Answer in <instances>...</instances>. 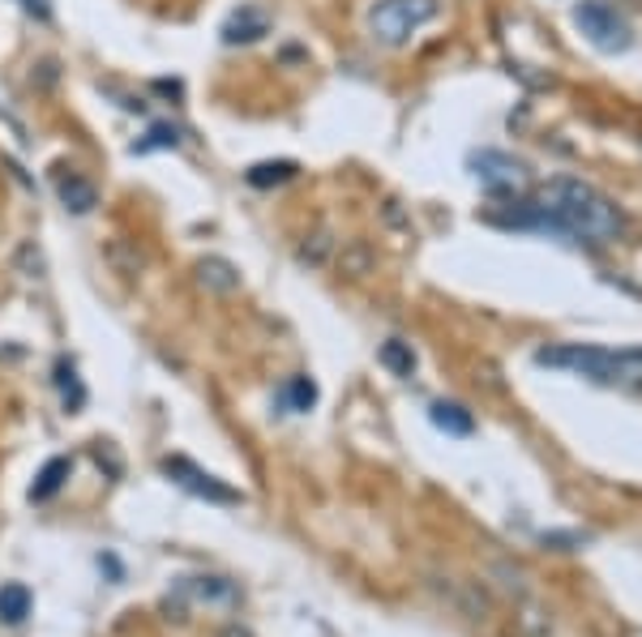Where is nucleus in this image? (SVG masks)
<instances>
[{"instance_id": "f257e3e1", "label": "nucleus", "mask_w": 642, "mask_h": 637, "mask_svg": "<svg viewBox=\"0 0 642 637\" xmlns=\"http://www.w3.org/2000/svg\"><path fill=\"white\" fill-rule=\"evenodd\" d=\"M514 222L557 231V236H570L579 245H613L621 236V210L595 185L574 180V176H557V180L540 185L527 215H518Z\"/></svg>"}, {"instance_id": "f03ea898", "label": "nucleus", "mask_w": 642, "mask_h": 637, "mask_svg": "<svg viewBox=\"0 0 642 637\" xmlns=\"http://www.w3.org/2000/svg\"><path fill=\"white\" fill-rule=\"evenodd\" d=\"M535 364L595 381V386L642 389V347L613 351V347H591V342H561V347H540Z\"/></svg>"}, {"instance_id": "7ed1b4c3", "label": "nucleus", "mask_w": 642, "mask_h": 637, "mask_svg": "<svg viewBox=\"0 0 642 637\" xmlns=\"http://www.w3.org/2000/svg\"><path fill=\"white\" fill-rule=\"evenodd\" d=\"M442 0H377L368 9V34L382 48H403L416 30H424L437 18Z\"/></svg>"}, {"instance_id": "20e7f679", "label": "nucleus", "mask_w": 642, "mask_h": 637, "mask_svg": "<svg viewBox=\"0 0 642 637\" xmlns=\"http://www.w3.org/2000/svg\"><path fill=\"white\" fill-rule=\"evenodd\" d=\"M574 27L583 30L586 43L600 48V52H625L634 43L630 22L616 13L609 0H579L574 4Z\"/></svg>"}, {"instance_id": "39448f33", "label": "nucleus", "mask_w": 642, "mask_h": 637, "mask_svg": "<svg viewBox=\"0 0 642 637\" xmlns=\"http://www.w3.org/2000/svg\"><path fill=\"white\" fill-rule=\"evenodd\" d=\"M472 171L488 193H502V197H518L531 180L527 163H523V159H510L502 150H475Z\"/></svg>"}, {"instance_id": "423d86ee", "label": "nucleus", "mask_w": 642, "mask_h": 637, "mask_svg": "<svg viewBox=\"0 0 642 637\" xmlns=\"http://www.w3.org/2000/svg\"><path fill=\"white\" fill-rule=\"evenodd\" d=\"M164 475H168L171 484H180L185 492H194V497H206V500H215V505H240V492H236V488L219 484L215 475H206L201 467H194L189 458H164Z\"/></svg>"}, {"instance_id": "0eeeda50", "label": "nucleus", "mask_w": 642, "mask_h": 637, "mask_svg": "<svg viewBox=\"0 0 642 637\" xmlns=\"http://www.w3.org/2000/svg\"><path fill=\"white\" fill-rule=\"evenodd\" d=\"M176 599L189 604V608H236L240 604V590L227 583V578H180L176 583Z\"/></svg>"}, {"instance_id": "6e6552de", "label": "nucleus", "mask_w": 642, "mask_h": 637, "mask_svg": "<svg viewBox=\"0 0 642 637\" xmlns=\"http://www.w3.org/2000/svg\"><path fill=\"white\" fill-rule=\"evenodd\" d=\"M261 34H270V18L261 9H240L224 22V43L236 48V43H257Z\"/></svg>"}, {"instance_id": "1a4fd4ad", "label": "nucleus", "mask_w": 642, "mask_h": 637, "mask_svg": "<svg viewBox=\"0 0 642 637\" xmlns=\"http://www.w3.org/2000/svg\"><path fill=\"white\" fill-rule=\"evenodd\" d=\"M57 197H60V206L69 210V215H90L95 206H99V193H95V185L90 180H82V176H60L57 180Z\"/></svg>"}, {"instance_id": "9d476101", "label": "nucleus", "mask_w": 642, "mask_h": 637, "mask_svg": "<svg viewBox=\"0 0 642 637\" xmlns=\"http://www.w3.org/2000/svg\"><path fill=\"white\" fill-rule=\"evenodd\" d=\"M428 419H433V428H442L450 437H472L475 419L467 407H458V402H433L428 407Z\"/></svg>"}, {"instance_id": "9b49d317", "label": "nucleus", "mask_w": 642, "mask_h": 637, "mask_svg": "<svg viewBox=\"0 0 642 637\" xmlns=\"http://www.w3.org/2000/svg\"><path fill=\"white\" fill-rule=\"evenodd\" d=\"M197 282L201 287H210V291H236L240 287V275H236V266L224 261V257H206V261H197Z\"/></svg>"}, {"instance_id": "f8f14e48", "label": "nucleus", "mask_w": 642, "mask_h": 637, "mask_svg": "<svg viewBox=\"0 0 642 637\" xmlns=\"http://www.w3.org/2000/svg\"><path fill=\"white\" fill-rule=\"evenodd\" d=\"M30 616V590L22 583L0 586V620L4 625H22Z\"/></svg>"}, {"instance_id": "ddd939ff", "label": "nucleus", "mask_w": 642, "mask_h": 637, "mask_svg": "<svg viewBox=\"0 0 642 637\" xmlns=\"http://www.w3.org/2000/svg\"><path fill=\"white\" fill-rule=\"evenodd\" d=\"M185 141V129L176 125H155L141 141H134V155H155V150H176Z\"/></svg>"}, {"instance_id": "4468645a", "label": "nucleus", "mask_w": 642, "mask_h": 637, "mask_svg": "<svg viewBox=\"0 0 642 637\" xmlns=\"http://www.w3.org/2000/svg\"><path fill=\"white\" fill-rule=\"evenodd\" d=\"M382 364L391 368L394 377H412V372H416V351H412L407 342H398V338H391V342L382 347Z\"/></svg>"}, {"instance_id": "2eb2a0df", "label": "nucleus", "mask_w": 642, "mask_h": 637, "mask_svg": "<svg viewBox=\"0 0 642 637\" xmlns=\"http://www.w3.org/2000/svg\"><path fill=\"white\" fill-rule=\"evenodd\" d=\"M296 176V163H287V159H279V163H257L249 167V185H257V189H270V185H287Z\"/></svg>"}, {"instance_id": "dca6fc26", "label": "nucleus", "mask_w": 642, "mask_h": 637, "mask_svg": "<svg viewBox=\"0 0 642 637\" xmlns=\"http://www.w3.org/2000/svg\"><path fill=\"white\" fill-rule=\"evenodd\" d=\"M69 475V458H52L43 471H39V484L30 488V500H48L60 488V479Z\"/></svg>"}, {"instance_id": "f3484780", "label": "nucleus", "mask_w": 642, "mask_h": 637, "mask_svg": "<svg viewBox=\"0 0 642 637\" xmlns=\"http://www.w3.org/2000/svg\"><path fill=\"white\" fill-rule=\"evenodd\" d=\"M283 402H287L292 411H308V407L317 402V386H313L308 377H292L287 389H283Z\"/></svg>"}, {"instance_id": "a211bd4d", "label": "nucleus", "mask_w": 642, "mask_h": 637, "mask_svg": "<svg viewBox=\"0 0 642 637\" xmlns=\"http://www.w3.org/2000/svg\"><path fill=\"white\" fill-rule=\"evenodd\" d=\"M57 386H60V394H65V402H69V411H78L86 402V389H82V381H78V372H73V364H60Z\"/></svg>"}, {"instance_id": "6ab92c4d", "label": "nucleus", "mask_w": 642, "mask_h": 637, "mask_svg": "<svg viewBox=\"0 0 642 637\" xmlns=\"http://www.w3.org/2000/svg\"><path fill=\"white\" fill-rule=\"evenodd\" d=\"M18 9L39 18V22H52V0H18Z\"/></svg>"}]
</instances>
